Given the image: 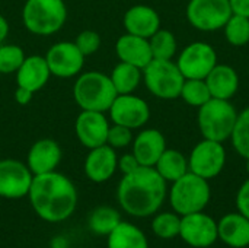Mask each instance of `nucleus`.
I'll use <instances>...</instances> for the list:
<instances>
[{
    "instance_id": "obj_1",
    "label": "nucleus",
    "mask_w": 249,
    "mask_h": 248,
    "mask_svg": "<svg viewBox=\"0 0 249 248\" xmlns=\"http://www.w3.org/2000/svg\"><path fill=\"white\" fill-rule=\"evenodd\" d=\"M28 199L38 218L48 224H60L74 213L79 196L67 175L53 171L34 175Z\"/></svg>"
},
{
    "instance_id": "obj_2",
    "label": "nucleus",
    "mask_w": 249,
    "mask_h": 248,
    "mask_svg": "<svg viewBox=\"0 0 249 248\" xmlns=\"http://www.w3.org/2000/svg\"><path fill=\"white\" fill-rule=\"evenodd\" d=\"M166 181L153 167H139L136 171L123 175L117 187L120 208L134 218H149L162 208L168 187Z\"/></svg>"
},
{
    "instance_id": "obj_3",
    "label": "nucleus",
    "mask_w": 249,
    "mask_h": 248,
    "mask_svg": "<svg viewBox=\"0 0 249 248\" xmlns=\"http://www.w3.org/2000/svg\"><path fill=\"white\" fill-rule=\"evenodd\" d=\"M117 95L109 75L99 70L80 73L73 85V98L80 110L108 113Z\"/></svg>"
},
{
    "instance_id": "obj_4",
    "label": "nucleus",
    "mask_w": 249,
    "mask_h": 248,
    "mask_svg": "<svg viewBox=\"0 0 249 248\" xmlns=\"http://www.w3.org/2000/svg\"><path fill=\"white\" fill-rule=\"evenodd\" d=\"M67 6L64 0H26L22 9L25 28L38 37L53 35L64 26Z\"/></svg>"
},
{
    "instance_id": "obj_5",
    "label": "nucleus",
    "mask_w": 249,
    "mask_h": 248,
    "mask_svg": "<svg viewBox=\"0 0 249 248\" xmlns=\"http://www.w3.org/2000/svg\"><path fill=\"white\" fill-rule=\"evenodd\" d=\"M238 111L231 99L212 98L198 108L197 123L203 139L214 142H226L231 139Z\"/></svg>"
},
{
    "instance_id": "obj_6",
    "label": "nucleus",
    "mask_w": 249,
    "mask_h": 248,
    "mask_svg": "<svg viewBox=\"0 0 249 248\" xmlns=\"http://www.w3.org/2000/svg\"><path fill=\"white\" fill-rule=\"evenodd\" d=\"M210 199L212 189L209 180L201 178L191 171L174 181L169 189V203L179 216L203 212Z\"/></svg>"
},
{
    "instance_id": "obj_7",
    "label": "nucleus",
    "mask_w": 249,
    "mask_h": 248,
    "mask_svg": "<svg viewBox=\"0 0 249 248\" xmlns=\"http://www.w3.org/2000/svg\"><path fill=\"white\" fill-rule=\"evenodd\" d=\"M185 77L172 60L153 58L143 69V82L149 92L165 101L177 99L181 95V89Z\"/></svg>"
},
{
    "instance_id": "obj_8",
    "label": "nucleus",
    "mask_w": 249,
    "mask_h": 248,
    "mask_svg": "<svg viewBox=\"0 0 249 248\" xmlns=\"http://www.w3.org/2000/svg\"><path fill=\"white\" fill-rule=\"evenodd\" d=\"M232 15L229 0H190L187 4L190 25L203 32L222 29Z\"/></svg>"
},
{
    "instance_id": "obj_9",
    "label": "nucleus",
    "mask_w": 249,
    "mask_h": 248,
    "mask_svg": "<svg viewBox=\"0 0 249 248\" xmlns=\"http://www.w3.org/2000/svg\"><path fill=\"white\" fill-rule=\"evenodd\" d=\"M226 165V149L223 143L203 139L198 142L188 158V170L206 180L216 178Z\"/></svg>"
},
{
    "instance_id": "obj_10",
    "label": "nucleus",
    "mask_w": 249,
    "mask_h": 248,
    "mask_svg": "<svg viewBox=\"0 0 249 248\" xmlns=\"http://www.w3.org/2000/svg\"><path fill=\"white\" fill-rule=\"evenodd\" d=\"M175 63L185 79H206L217 64V53L210 44L197 41L184 47Z\"/></svg>"
},
{
    "instance_id": "obj_11",
    "label": "nucleus",
    "mask_w": 249,
    "mask_h": 248,
    "mask_svg": "<svg viewBox=\"0 0 249 248\" xmlns=\"http://www.w3.org/2000/svg\"><path fill=\"white\" fill-rule=\"evenodd\" d=\"M50 67L51 76L70 79L79 76L85 67V56L74 41H58L53 44L44 56Z\"/></svg>"
},
{
    "instance_id": "obj_12",
    "label": "nucleus",
    "mask_w": 249,
    "mask_h": 248,
    "mask_svg": "<svg viewBox=\"0 0 249 248\" xmlns=\"http://www.w3.org/2000/svg\"><path fill=\"white\" fill-rule=\"evenodd\" d=\"M34 174L26 162L19 159H0V197L7 200H18L28 197Z\"/></svg>"
},
{
    "instance_id": "obj_13",
    "label": "nucleus",
    "mask_w": 249,
    "mask_h": 248,
    "mask_svg": "<svg viewBox=\"0 0 249 248\" xmlns=\"http://www.w3.org/2000/svg\"><path fill=\"white\" fill-rule=\"evenodd\" d=\"M181 240L193 248L212 247L217 240V222L207 213L196 212L181 216Z\"/></svg>"
},
{
    "instance_id": "obj_14",
    "label": "nucleus",
    "mask_w": 249,
    "mask_h": 248,
    "mask_svg": "<svg viewBox=\"0 0 249 248\" xmlns=\"http://www.w3.org/2000/svg\"><path fill=\"white\" fill-rule=\"evenodd\" d=\"M109 120L114 124H120L128 127L131 130L142 129L150 118V108L149 104L133 94L117 95L114 102L111 104L109 110Z\"/></svg>"
},
{
    "instance_id": "obj_15",
    "label": "nucleus",
    "mask_w": 249,
    "mask_h": 248,
    "mask_svg": "<svg viewBox=\"0 0 249 248\" xmlns=\"http://www.w3.org/2000/svg\"><path fill=\"white\" fill-rule=\"evenodd\" d=\"M109 120L105 113L80 110L74 121V133L77 140L86 149H93L107 145Z\"/></svg>"
},
{
    "instance_id": "obj_16",
    "label": "nucleus",
    "mask_w": 249,
    "mask_h": 248,
    "mask_svg": "<svg viewBox=\"0 0 249 248\" xmlns=\"http://www.w3.org/2000/svg\"><path fill=\"white\" fill-rule=\"evenodd\" d=\"M118 170V155L114 148L109 145H102L93 149H89V153L85 158L83 171L89 181L101 184L107 183L114 177Z\"/></svg>"
},
{
    "instance_id": "obj_17",
    "label": "nucleus",
    "mask_w": 249,
    "mask_h": 248,
    "mask_svg": "<svg viewBox=\"0 0 249 248\" xmlns=\"http://www.w3.org/2000/svg\"><path fill=\"white\" fill-rule=\"evenodd\" d=\"M63 158V151L58 142L44 137L32 143L26 155V165L34 175L57 171Z\"/></svg>"
},
{
    "instance_id": "obj_18",
    "label": "nucleus",
    "mask_w": 249,
    "mask_h": 248,
    "mask_svg": "<svg viewBox=\"0 0 249 248\" xmlns=\"http://www.w3.org/2000/svg\"><path fill=\"white\" fill-rule=\"evenodd\" d=\"M131 146V152L142 167H155L166 149V139L158 129H144L133 139Z\"/></svg>"
},
{
    "instance_id": "obj_19",
    "label": "nucleus",
    "mask_w": 249,
    "mask_h": 248,
    "mask_svg": "<svg viewBox=\"0 0 249 248\" xmlns=\"http://www.w3.org/2000/svg\"><path fill=\"white\" fill-rule=\"evenodd\" d=\"M115 53L120 61L133 64L142 70L153 60L149 38L137 37L128 32H125L117 39Z\"/></svg>"
},
{
    "instance_id": "obj_20",
    "label": "nucleus",
    "mask_w": 249,
    "mask_h": 248,
    "mask_svg": "<svg viewBox=\"0 0 249 248\" xmlns=\"http://www.w3.org/2000/svg\"><path fill=\"white\" fill-rule=\"evenodd\" d=\"M123 25L125 32L150 38L158 29H160V16L159 13L146 4L131 6L123 18Z\"/></svg>"
},
{
    "instance_id": "obj_21",
    "label": "nucleus",
    "mask_w": 249,
    "mask_h": 248,
    "mask_svg": "<svg viewBox=\"0 0 249 248\" xmlns=\"http://www.w3.org/2000/svg\"><path fill=\"white\" fill-rule=\"evenodd\" d=\"M16 83L34 94L41 91L50 80L51 72L44 56H26L20 67L18 69Z\"/></svg>"
},
{
    "instance_id": "obj_22",
    "label": "nucleus",
    "mask_w": 249,
    "mask_h": 248,
    "mask_svg": "<svg viewBox=\"0 0 249 248\" xmlns=\"http://www.w3.org/2000/svg\"><path fill=\"white\" fill-rule=\"evenodd\" d=\"M219 240L231 248L249 247V219L239 212H232L217 222Z\"/></svg>"
},
{
    "instance_id": "obj_23",
    "label": "nucleus",
    "mask_w": 249,
    "mask_h": 248,
    "mask_svg": "<svg viewBox=\"0 0 249 248\" xmlns=\"http://www.w3.org/2000/svg\"><path fill=\"white\" fill-rule=\"evenodd\" d=\"M204 80L210 89L212 98L231 99L239 89V75L228 64H216Z\"/></svg>"
},
{
    "instance_id": "obj_24",
    "label": "nucleus",
    "mask_w": 249,
    "mask_h": 248,
    "mask_svg": "<svg viewBox=\"0 0 249 248\" xmlns=\"http://www.w3.org/2000/svg\"><path fill=\"white\" fill-rule=\"evenodd\" d=\"M107 248H149V241L139 227L121 221L107 237Z\"/></svg>"
},
{
    "instance_id": "obj_25",
    "label": "nucleus",
    "mask_w": 249,
    "mask_h": 248,
    "mask_svg": "<svg viewBox=\"0 0 249 248\" xmlns=\"http://www.w3.org/2000/svg\"><path fill=\"white\" fill-rule=\"evenodd\" d=\"M158 174L166 181L174 183L182 175H185L188 170V159L177 149H165V152L158 159L156 165L153 167Z\"/></svg>"
},
{
    "instance_id": "obj_26",
    "label": "nucleus",
    "mask_w": 249,
    "mask_h": 248,
    "mask_svg": "<svg viewBox=\"0 0 249 248\" xmlns=\"http://www.w3.org/2000/svg\"><path fill=\"white\" fill-rule=\"evenodd\" d=\"M109 79L118 95L134 94V91L139 88V85L143 80V70L133 64L120 61L112 69Z\"/></svg>"
},
{
    "instance_id": "obj_27",
    "label": "nucleus",
    "mask_w": 249,
    "mask_h": 248,
    "mask_svg": "<svg viewBox=\"0 0 249 248\" xmlns=\"http://www.w3.org/2000/svg\"><path fill=\"white\" fill-rule=\"evenodd\" d=\"M121 221V215L117 209L111 206H98L90 212L88 218V227L90 232L101 237H108Z\"/></svg>"
},
{
    "instance_id": "obj_28",
    "label": "nucleus",
    "mask_w": 249,
    "mask_h": 248,
    "mask_svg": "<svg viewBox=\"0 0 249 248\" xmlns=\"http://www.w3.org/2000/svg\"><path fill=\"white\" fill-rule=\"evenodd\" d=\"M150 50L152 56L156 60H172L177 54V38L168 29H158L150 38Z\"/></svg>"
},
{
    "instance_id": "obj_29",
    "label": "nucleus",
    "mask_w": 249,
    "mask_h": 248,
    "mask_svg": "<svg viewBox=\"0 0 249 248\" xmlns=\"http://www.w3.org/2000/svg\"><path fill=\"white\" fill-rule=\"evenodd\" d=\"M152 231L160 240H172L179 235L181 216L175 212L155 213L152 219Z\"/></svg>"
},
{
    "instance_id": "obj_30",
    "label": "nucleus",
    "mask_w": 249,
    "mask_h": 248,
    "mask_svg": "<svg viewBox=\"0 0 249 248\" xmlns=\"http://www.w3.org/2000/svg\"><path fill=\"white\" fill-rule=\"evenodd\" d=\"M179 98H182L188 105L200 108L212 99V94L204 79H185Z\"/></svg>"
},
{
    "instance_id": "obj_31",
    "label": "nucleus",
    "mask_w": 249,
    "mask_h": 248,
    "mask_svg": "<svg viewBox=\"0 0 249 248\" xmlns=\"http://www.w3.org/2000/svg\"><path fill=\"white\" fill-rule=\"evenodd\" d=\"M233 149L245 159H249V107L238 114L233 132L231 134Z\"/></svg>"
},
{
    "instance_id": "obj_32",
    "label": "nucleus",
    "mask_w": 249,
    "mask_h": 248,
    "mask_svg": "<svg viewBox=\"0 0 249 248\" xmlns=\"http://www.w3.org/2000/svg\"><path fill=\"white\" fill-rule=\"evenodd\" d=\"M226 41L231 45L242 47L249 42V18L241 15H232L223 26Z\"/></svg>"
},
{
    "instance_id": "obj_33",
    "label": "nucleus",
    "mask_w": 249,
    "mask_h": 248,
    "mask_svg": "<svg viewBox=\"0 0 249 248\" xmlns=\"http://www.w3.org/2000/svg\"><path fill=\"white\" fill-rule=\"evenodd\" d=\"M23 48L18 44H0V73H16L25 60Z\"/></svg>"
},
{
    "instance_id": "obj_34",
    "label": "nucleus",
    "mask_w": 249,
    "mask_h": 248,
    "mask_svg": "<svg viewBox=\"0 0 249 248\" xmlns=\"http://www.w3.org/2000/svg\"><path fill=\"white\" fill-rule=\"evenodd\" d=\"M133 130L120 124H111L109 130H108V137H107V145H109L111 148L117 149H124L127 146H130L133 143Z\"/></svg>"
},
{
    "instance_id": "obj_35",
    "label": "nucleus",
    "mask_w": 249,
    "mask_h": 248,
    "mask_svg": "<svg viewBox=\"0 0 249 248\" xmlns=\"http://www.w3.org/2000/svg\"><path fill=\"white\" fill-rule=\"evenodd\" d=\"M74 44L83 53V56L88 57V56H92V54L98 53V50L101 48L102 39H101V35L96 31L85 29V31L77 34V37L74 39Z\"/></svg>"
},
{
    "instance_id": "obj_36",
    "label": "nucleus",
    "mask_w": 249,
    "mask_h": 248,
    "mask_svg": "<svg viewBox=\"0 0 249 248\" xmlns=\"http://www.w3.org/2000/svg\"><path fill=\"white\" fill-rule=\"evenodd\" d=\"M236 208L239 213L249 219V178L244 181L236 193Z\"/></svg>"
},
{
    "instance_id": "obj_37",
    "label": "nucleus",
    "mask_w": 249,
    "mask_h": 248,
    "mask_svg": "<svg viewBox=\"0 0 249 248\" xmlns=\"http://www.w3.org/2000/svg\"><path fill=\"white\" fill-rule=\"evenodd\" d=\"M139 167H142V165L139 164V161H137V158L134 156L133 152L124 153V155L118 156V171H120L123 175L136 171Z\"/></svg>"
},
{
    "instance_id": "obj_38",
    "label": "nucleus",
    "mask_w": 249,
    "mask_h": 248,
    "mask_svg": "<svg viewBox=\"0 0 249 248\" xmlns=\"http://www.w3.org/2000/svg\"><path fill=\"white\" fill-rule=\"evenodd\" d=\"M34 95H35L34 92H31V91H28V89H25V88L18 86L16 91H15V101H16L19 105L25 107V105L31 104V101L34 99Z\"/></svg>"
},
{
    "instance_id": "obj_39",
    "label": "nucleus",
    "mask_w": 249,
    "mask_h": 248,
    "mask_svg": "<svg viewBox=\"0 0 249 248\" xmlns=\"http://www.w3.org/2000/svg\"><path fill=\"white\" fill-rule=\"evenodd\" d=\"M232 13L249 18V0H229Z\"/></svg>"
},
{
    "instance_id": "obj_40",
    "label": "nucleus",
    "mask_w": 249,
    "mask_h": 248,
    "mask_svg": "<svg viewBox=\"0 0 249 248\" xmlns=\"http://www.w3.org/2000/svg\"><path fill=\"white\" fill-rule=\"evenodd\" d=\"M9 31H10V26H9L7 19L3 15H0V44H3L4 39L7 38Z\"/></svg>"
},
{
    "instance_id": "obj_41",
    "label": "nucleus",
    "mask_w": 249,
    "mask_h": 248,
    "mask_svg": "<svg viewBox=\"0 0 249 248\" xmlns=\"http://www.w3.org/2000/svg\"><path fill=\"white\" fill-rule=\"evenodd\" d=\"M247 172L249 174V159H247Z\"/></svg>"
},
{
    "instance_id": "obj_42",
    "label": "nucleus",
    "mask_w": 249,
    "mask_h": 248,
    "mask_svg": "<svg viewBox=\"0 0 249 248\" xmlns=\"http://www.w3.org/2000/svg\"><path fill=\"white\" fill-rule=\"evenodd\" d=\"M0 77H1V73H0Z\"/></svg>"
}]
</instances>
